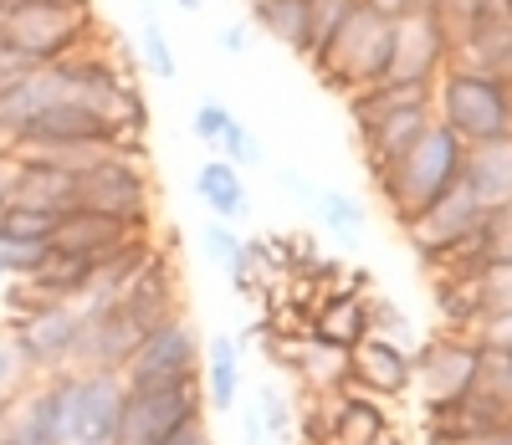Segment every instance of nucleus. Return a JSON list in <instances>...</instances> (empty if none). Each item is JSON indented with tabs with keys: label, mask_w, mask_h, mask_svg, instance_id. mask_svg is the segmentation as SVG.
<instances>
[{
	"label": "nucleus",
	"mask_w": 512,
	"mask_h": 445,
	"mask_svg": "<svg viewBox=\"0 0 512 445\" xmlns=\"http://www.w3.org/2000/svg\"><path fill=\"white\" fill-rule=\"evenodd\" d=\"M216 41H221V52H226V57H246V52H251V26H246V21H231Z\"/></svg>",
	"instance_id": "c9c22d12"
},
{
	"label": "nucleus",
	"mask_w": 512,
	"mask_h": 445,
	"mask_svg": "<svg viewBox=\"0 0 512 445\" xmlns=\"http://www.w3.org/2000/svg\"><path fill=\"white\" fill-rule=\"evenodd\" d=\"M77 210L113 215L134 231H154V174L134 154H108L77 174Z\"/></svg>",
	"instance_id": "423d86ee"
},
{
	"label": "nucleus",
	"mask_w": 512,
	"mask_h": 445,
	"mask_svg": "<svg viewBox=\"0 0 512 445\" xmlns=\"http://www.w3.org/2000/svg\"><path fill=\"white\" fill-rule=\"evenodd\" d=\"M446 0H415V11H441Z\"/></svg>",
	"instance_id": "79ce46f5"
},
{
	"label": "nucleus",
	"mask_w": 512,
	"mask_h": 445,
	"mask_svg": "<svg viewBox=\"0 0 512 445\" xmlns=\"http://www.w3.org/2000/svg\"><path fill=\"white\" fill-rule=\"evenodd\" d=\"M0 205H6V154H0Z\"/></svg>",
	"instance_id": "37998d69"
},
{
	"label": "nucleus",
	"mask_w": 512,
	"mask_h": 445,
	"mask_svg": "<svg viewBox=\"0 0 512 445\" xmlns=\"http://www.w3.org/2000/svg\"><path fill=\"white\" fill-rule=\"evenodd\" d=\"M277 353L287 359L282 369L297 374V384H303L313 399L349 389V348L323 343V338H287V343H277Z\"/></svg>",
	"instance_id": "6ab92c4d"
},
{
	"label": "nucleus",
	"mask_w": 512,
	"mask_h": 445,
	"mask_svg": "<svg viewBox=\"0 0 512 445\" xmlns=\"http://www.w3.org/2000/svg\"><path fill=\"white\" fill-rule=\"evenodd\" d=\"M472 445H512V425H502V430H487V435H477Z\"/></svg>",
	"instance_id": "58836bf2"
},
{
	"label": "nucleus",
	"mask_w": 512,
	"mask_h": 445,
	"mask_svg": "<svg viewBox=\"0 0 512 445\" xmlns=\"http://www.w3.org/2000/svg\"><path fill=\"white\" fill-rule=\"evenodd\" d=\"M415 364V389H420V410H441V405H461L477 384V364H482V343L466 333H425L410 348Z\"/></svg>",
	"instance_id": "6e6552de"
},
{
	"label": "nucleus",
	"mask_w": 512,
	"mask_h": 445,
	"mask_svg": "<svg viewBox=\"0 0 512 445\" xmlns=\"http://www.w3.org/2000/svg\"><path fill=\"white\" fill-rule=\"evenodd\" d=\"M231 123H236V113H231V108H226L221 98H205V103L195 108V118H190V133H195V139H200V144H205L210 154H216Z\"/></svg>",
	"instance_id": "7c9ffc66"
},
{
	"label": "nucleus",
	"mask_w": 512,
	"mask_h": 445,
	"mask_svg": "<svg viewBox=\"0 0 512 445\" xmlns=\"http://www.w3.org/2000/svg\"><path fill=\"white\" fill-rule=\"evenodd\" d=\"M200 333L195 323L180 313V318H169L159 323L134 353H128V364H123V389H169V384H190L200 379Z\"/></svg>",
	"instance_id": "9b49d317"
},
{
	"label": "nucleus",
	"mask_w": 512,
	"mask_h": 445,
	"mask_svg": "<svg viewBox=\"0 0 512 445\" xmlns=\"http://www.w3.org/2000/svg\"><path fill=\"white\" fill-rule=\"evenodd\" d=\"M216 159H226V164H236V169H262V159H267V149H262V139L236 118L231 128H226V139H221V149H216Z\"/></svg>",
	"instance_id": "c756f323"
},
{
	"label": "nucleus",
	"mask_w": 512,
	"mask_h": 445,
	"mask_svg": "<svg viewBox=\"0 0 512 445\" xmlns=\"http://www.w3.org/2000/svg\"><path fill=\"white\" fill-rule=\"evenodd\" d=\"M246 26L272 36L282 52L303 57L308 52V21H303V0H246Z\"/></svg>",
	"instance_id": "393cba45"
},
{
	"label": "nucleus",
	"mask_w": 512,
	"mask_h": 445,
	"mask_svg": "<svg viewBox=\"0 0 512 445\" xmlns=\"http://www.w3.org/2000/svg\"><path fill=\"white\" fill-rule=\"evenodd\" d=\"M482 220L487 210L472 200V190L456 185L446 190L425 215L405 226V241L425 272H446V266H487L482 256Z\"/></svg>",
	"instance_id": "39448f33"
},
{
	"label": "nucleus",
	"mask_w": 512,
	"mask_h": 445,
	"mask_svg": "<svg viewBox=\"0 0 512 445\" xmlns=\"http://www.w3.org/2000/svg\"><path fill=\"white\" fill-rule=\"evenodd\" d=\"M93 266L98 261H88V256H72V251H47V261L36 266V272L26 277V287L36 292V297H47V302H82V292H88V282H93Z\"/></svg>",
	"instance_id": "b1692460"
},
{
	"label": "nucleus",
	"mask_w": 512,
	"mask_h": 445,
	"mask_svg": "<svg viewBox=\"0 0 512 445\" xmlns=\"http://www.w3.org/2000/svg\"><path fill=\"white\" fill-rule=\"evenodd\" d=\"M374 445H405V440H400V435H395V430H390V435H379V440H374Z\"/></svg>",
	"instance_id": "c03bdc74"
},
{
	"label": "nucleus",
	"mask_w": 512,
	"mask_h": 445,
	"mask_svg": "<svg viewBox=\"0 0 512 445\" xmlns=\"http://www.w3.org/2000/svg\"><path fill=\"white\" fill-rule=\"evenodd\" d=\"M52 246H41V241H0V277L6 282H26L41 261H47Z\"/></svg>",
	"instance_id": "2f4dec72"
},
{
	"label": "nucleus",
	"mask_w": 512,
	"mask_h": 445,
	"mask_svg": "<svg viewBox=\"0 0 512 445\" xmlns=\"http://www.w3.org/2000/svg\"><path fill=\"white\" fill-rule=\"evenodd\" d=\"M205 389L200 379L190 384H169V389H123V415L113 445H159L190 420H205Z\"/></svg>",
	"instance_id": "9d476101"
},
{
	"label": "nucleus",
	"mask_w": 512,
	"mask_h": 445,
	"mask_svg": "<svg viewBox=\"0 0 512 445\" xmlns=\"http://www.w3.org/2000/svg\"><path fill=\"white\" fill-rule=\"evenodd\" d=\"M200 389H205V410L231 415L241 399V343L231 333H210L200 353Z\"/></svg>",
	"instance_id": "4be33fe9"
},
{
	"label": "nucleus",
	"mask_w": 512,
	"mask_h": 445,
	"mask_svg": "<svg viewBox=\"0 0 512 445\" xmlns=\"http://www.w3.org/2000/svg\"><path fill=\"white\" fill-rule=\"evenodd\" d=\"M41 6H67V11H98V0H41Z\"/></svg>",
	"instance_id": "ea45409f"
},
{
	"label": "nucleus",
	"mask_w": 512,
	"mask_h": 445,
	"mask_svg": "<svg viewBox=\"0 0 512 445\" xmlns=\"http://www.w3.org/2000/svg\"><path fill=\"white\" fill-rule=\"evenodd\" d=\"M77 328H82V313H77L72 302H47V307H36L31 318L6 323L0 333L11 338V348H16V359H21L26 384H36V379H52V374L72 369Z\"/></svg>",
	"instance_id": "f8f14e48"
},
{
	"label": "nucleus",
	"mask_w": 512,
	"mask_h": 445,
	"mask_svg": "<svg viewBox=\"0 0 512 445\" xmlns=\"http://www.w3.org/2000/svg\"><path fill=\"white\" fill-rule=\"evenodd\" d=\"M461 164H466L461 139H456V133H446L441 123H431V133H425V139L405 159H395L390 169L379 174L374 190H379L384 210H390V220L405 231L415 215H425L446 190L461 185Z\"/></svg>",
	"instance_id": "f03ea898"
},
{
	"label": "nucleus",
	"mask_w": 512,
	"mask_h": 445,
	"mask_svg": "<svg viewBox=\"0 0 512 445\" xmlns=\"http://www.w3.org/2000/svg\"><path fill=\"white\" fill-rule=\"evenodd\" d=\"M256 415H262V425H267V435L272 440H282V435H292V399L277 389V384H267L262 394H256Z\"/></svg>",
	"instance_id": "72a5a7b5"
},
{
	"label": "nucleus",
	"mask_w": 512,
	"mask_h": 445,
	"mask_svg": "<svg viewBox=\"0 0 512 445\" xmlns=\"http://www.w3.org/2000/svg\"><path fill=\"white\" fill-rule=\"evenodd\" d=\"M354 11H359V0H303V21H308V52H303V62L308 67L323 57V47L344 31V21Z\"/></svg>",
	"instance_id": "a878e982"
},
{
	"label": "nucleus",
	"mask_w": 512,
	"mask_h": 445,
	"mask_svg": "<svg viewBox=\"0 0 512 445\" xmlns=\"http://www.w3.org/2000/svg\"><path fill=\"white\" fill-rule=\"evenodd\" d=\"M134 236H149V231H134L113 215H98V210H67L52 231V251H72V256H88V261H103L113 251H123Z\"/></svg>",
	"instance_id": "aec40b11"
},
{
	"label": "nucleus",
	"mask_w": 512,
	"mask_h": 445,
	"mask_svg": "<svg viewBox=\"0 0 512 445\" xmlns=\"http://www.w3.org/2000/svg\"><path fill=\"white\" fill-rule=\"evenodd\" d=\"M456 62L451 31L436 11H410L395 21V57H390V82H420L436 87L441 72Z\"/></svg>",
	"instance_id": "ddd939ff"
},
{
	"label": "nucleus",
	"mask_w": 512,
	"mask_h": 445,
	"mask_svg": "<svg viewBox=\"0 0 512 445\" xmlns=\"http://www.w3.org/2000/svg\"><path fill=\"white\" fill-rule=\"evenodd\" d=\"M195 195H200V205L210 210V220H221V226H241L246 210H251V195H246L241 169L226 164V159H216V154L195 169Z\"/></svg>",
	"instance_id": "5701e85b"
},
{
	"label": "nucleus",
	"mask_w": 512,
	"mask_h": 445,
	"mask_svg": "<svg viewBox=\"0 0 512 445\" xmlns=\"http://www.w3.org/2000/svg\"><path fill=\"white\" fill-rule=\"evenodd\" d=\"M6 205H31L47 215L77 210V174L47 164V159H26L6 154Z\"/></svg>",
	"instance_id": "2eb2a0df"
},
{
	"label": "nucleus",
	"mask_w": 512,
	"mask_h": 445,
	"mask_svg": "<svg viewBox=\"0 0 512 445\" xmlns=\"http://www.w3.org/2000/svg\"><path fill=\"white\" fill-rule=\"evenodd\" d=\"M369 292V272H349V282H338V292H328L313 307V338L359 348L369 338Z\"/></svg>",
	"instance_id": "f3484780"
},
{
	"label": "nucleus",
	"mask_w": 512,
	"mask_h": 445,
	"mask_svg": "<svg viewBox=\"0 0 512 445\" xmlns=\"http://www.w3.org/2000/svg\"><path fill=\"white\" fill-rule=\"evenodd\" d=\"M21 384H26V374H21V359H16L11 338L0 333V399H6V394H16Z\"/></svg>",
	"instance_id": "f704fd0d"
},
{
	"label": "nucleus",
	"mask_w": 512,
	"mask_h": 445,
	"mask_svg": "<svg viewBox=\"0 0 512 445\" xmlns=\"http://www.w3.org/2000/svg\"><path fill=\"white\" fill-rule=\"evenodd\" d=\"M175 6H180V11H190V16H195V11H205V0H175Z\"/></svg>",
	"instance_id": "a19ab883"
},
{
	"label": "nucleus",
	"mask_w": 512,
	"mask_h": 445,
	"mask_svg": "<svg viewBox=\"0 0 512 445\" xmlns=\"http://www.w3.org/2000/svg\"><path fill=\"white\" fill-rule=\"evenodd\" d=\"M349 384L374 394V399H400L415 389V364H410V348L390 343V338H364L359 348H349Z\"/></svg>",
	"instance_id": "dca6fc26"
},
{
	"label": "nucleus",
	"mask_w": 512,
	"mask_h": 445,
	"mask_svg": "<svg viewBox=\"0 0 512 445\" xmlns=\"http://www.w3.org/2000/svg\"><path fill=\"white\" fill-rule=\"evenodd\" d=\"M436 16L451 31L456 62L512 77V0H446Z\"/></svg>",
	"instance_id": "0eeeda50"
},
{
	"label": "nucleus",
	"mask_w": 512,
	"mask_h": 445,
	"mask_svg": "<svg viewBox=\"0 0 512 445\" xmlns=\"http://www.w3.org/2000/svg\"><path fill=\"white\" fill-rule=\"evenodd\" d=\"M436 123V108H395V113H374V118H354V139H359V159L364 174L379 180L395 159H405Z\"/></svg>",
	"instance_id": "4468645a"
},
{
	"label": "nucleus",
	"mask_w": 512,
	"mask_h": 445,
	"mask_svg": "<svg viewBox=\"0 0 512 445\" xmlns=\"http://www.w3.org/2000/svg\"><path fill=\"white\" fill-rule=\"evenodd\" d=\"M436 123L456 133L461 149L512 139V77L451 62L436 82Z\"/></svg>",
	"instance_id": "7ed1b4c3"
},
{
	"label": "nucleus",
	"mask_w": 512,
	"mask_h": 445,
	"mask_svg": "<svg viewBox=\"0 0 512 445\" xmlns=\"http://www.w3.org/2000/svg\"><path fill=\"white\" fill-rule=\"evenodd\" d=\"M390 57H395V21H379L374 11L359 6L344 21V31L323 47V57L313 62V77L349 103L369 93V87L390 82Z\"/></svg>",
	"instance_id": "20e7f679"
},
{
	"label": "nucleus",
	"mask_w": 512,
	"mask_h": 445,
	"mask_svg": "<svg viewBox=\"0 0 512 445\" xmlns=\"http://www.w3.org/2000/svg\"><path fill=\"white\" fill-rule=\"evenodd\" d=\"M139 57H144V67H149L159 82H175V77H180L175 47H169V36H164V26H159V16H154V11L139 21Z\"/></svg>",
	"instance_id": "c85d7f7f"
},
{
	"label": "nucleus",
	"mask_w": 512,
	"mask_h": 445,
	"mask_svg": "<svg viewBox=\"0 0 512 445\" xmlns=\"http://www.w3.org/2000/svg\"><path fill=\"white\" fill-rule=\"evenodd\" d=\"M482 256L492 266H512V205L482 220Z\"/></svg>",
	"instance_id": "473e14b6"
},
{
	"label": "nucleus",
	"mask_w": 512,
	"mask_h": 445,
	"mask_svg": "<svg viewBox=\"0 0 512 445\" xmlns=\"http://www.w3.org/2000/svg\"><path fill=\"white\" fill-rule=\"evenodd\" d=\"M0 6H6V0H0Z\"/></svg>",
	"instance_id": "a18cd8bd"
},
{
	"label": "nucleus",
	"mask_w": 512,
	"mask_h": 445,
	"mask_svg": "<svg viewBox=\"0 0 512 445\" xmlns=\"http://www.w3.org/2000/svg\"><path fill=\"white\" fill-rule=\"evenodd\" d=\"M313 215L323 220V226H328L338 241H354V236L369 226V210H364V200H359V195H349V190H318Z\"/></svg>",
	"instance_id": "bb28decb"
},
{
	"label": "nucleus",
	"mask_w": 512,
	"mask_h": 445,
	"mask_svg": "<svg viewBox=\"0 0 512 445\" xmlns=\"http://www.w3.org/2000/svg\"><path fill=\"white\" fill-rule=\"evenodd\" d=\"M364 11H374L379 21H400V16H410L415 11V0H359Z\"/></svg>",
	"instance_id": "4c0bfd02"
},
{
	"label": "nucleus",
	"mask_w": 512,
	"mask_h": 445,
	"mask_svg": "<svg viewBox=\"0 0 512 445\" xmlns=\"http://www.w3.org/2000/svg\"><path fill=\"white\" fill-rule=\"evenodd\" d=\"M103 47L98 11H67L41 6V0H6L0 6V52H11L21 67H52L77 52Z\"/></svg>",
	"instance_id": "f257e3e1"
},
{
	"label": "nucleus",
	"mask_w": 512,
	"mask_h": 445,
	"mask_svg": "<svg viewBox=\"0 0 512 445\" xmlns=\"http://www.w3.org/2000/svg\"><path fill=\"white\" fill-rule=\"evenodd\" d=\"M282 190H287L292 200H303V205L318 200V185L308 180V174H297V169H282Z\"/></svg>",
	"instance_id": "e433bc0d"
},
{
	"label": "nucleus",
	"mask_w": 512,
	"mask_h": 445,
	"mask_svg": "<svg viewBox=\"0 0 512 445\" xmlns=\"http://www.w3.org/2000/svg\"><path fill=\"white\" fill-rule=\"evenodd\" d=\"M57 220L62 215L31 210V205H0V241H41V246H52Z\"/></svg>",
	"instance_id": "cd10ccee"
},
{
	"label": "nucleus",
	"mask_w": 512,
	"mask_h": 445,
	"mask_svg": "<svg viewBox=\"0 0 512 445\" xmlns=\"http://www.w3.org/2000/svg\"><path fill=\"white\" fill-rule=\"evenodd\" d=\"M62 405V440L67 445H113L123 415V379L118 374H52Z\"/></svg>",
	"instance_id": "1a4fd4ad"
},
{
	"label": "nucleus",
	"mask_w": 512,
	"mask_h": 445,
	"mask_svg": "<svg viewBox=\"0 0 512 445\" xmlns=\"http://www.w3.org/2000/svg\"><path fill=\"white\" fill-rule=\"evenodd\" d=\"M461 185L472 190V200H477L487 215H492V210H507V205H512V139L466 149Z\"/></svg>",
	"instance_id": "412c9836"
},
{
	"label": "nucleus",
	"mask_w": 512,
	"mask_h": 445,
	"mask_svg": "<svg viewBox=\"0 0 512 445\" xmlns=\"http://www.w3.org/2000/svg\"><path fill=\"white\" fill-rule=\"evenodd\" d=\"M461 405H466V415L482 425V435L512 425V348H502V343H482L477 384H472V394H466Z\"/></svg>",
	"instance_id": "a211bd4d"
}]
</instances>
